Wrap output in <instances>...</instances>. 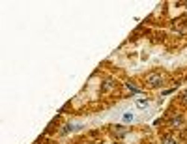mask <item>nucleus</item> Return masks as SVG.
Segmentation results:
<instances>
[{"label":"nucleus","instance_id":"1","mask_svg":"<svg viewBox=\"0 0 187 144\" xmlns=\"http://www.w3.org/2000/svg\"><path fill=\"white\" fill-rule=\"evenodd\" d=\"M146 82H148L150 88H157V86H161V84L165 82V77H163L161 73H150V75L146 77Z\"/></svg>","mask_w":187,"mask_h":144},{"label":"nucleus","instance_id":"8","mask_svg":"<svg viewBox=\"0 0 187 144\" xmlns=\"http://www.w3.org/2000/svg\"><path fill=\"white\" fill-rule=\"evenodd\" d=\"M184 103H187V92L184 94Z\"/></svg>","mask_w":187,"mask_h":144},{"label":"nucleus","instance_id":"6","mask_svg":"<svg viewBox=\"0 0 187 144\" xmlns=\"http://www.w3.org/2000/svg\"><path fill=\"white\" fill-rule=\"evenodd\" d=\"M112 131H114L116 135H125V127H124V126H120V127H118V126H114V127H112Z\"/></svg>","mask_w":187,"mask_h":144},{"label":"nucleus","instance_id":"7","mask_svg":"<svg viewBox=\"0 0 187 144\" xmlns=\"http://www.w3.org/2000/svg\"><path fill=\"white\" fill-rule=\"evenodd\" d=\"M163 144H178V141L172 139V137H165V139H163Z\"/></svg>","mask_w":187,"mask_h":144},{"label":"nucleus","instance_id":"9","mask_svg":"<svg viewBox=\"0 0 187 144\" xmlns=\"http://www.w3.org/2000/svg\"><path fill=\"white\" fill-rule=\"evenodd\" d=\"M185 7H187V2H185Z\"/></svg>","mask_w":187,"mask_h":144},{"label":"nucleus","instance_id":"3","mask_svg":"<svg viewBox=\"0 0 187 144\" xmlns=\"http://www.w3.org/2000/svg\"><path fill=\"white\" fill-rule=\"evenodd\" d=\"M135 122V112L133 111H125L122 114V124H133Z\"/></svg>","mask_w":187,"mask_h":144},{"label":"nucleus","instance_id":"5","mask_svg":"<svg viewBox=\"0 0 187 144\" xmlns=\"http://www.w3.org/2000/svg\"><path fill=\"white\" fill-rule=\"evenodd\" d=\"M114 86H116V82H114L112 79H107V81L103 82V90H105V92H111V90H114Z\"/></svg>","mask_w":187,"mask_h":144},{"label":"nucleus","instance_id":"2","mask_svg":"<svg viewBox=\"0 0 187 144\" xmlns=\"http://www.w3.org/2000/svg\"><path fill=\"white\" fill-rule=\"evenodd\" d=\"M150 107V101L146 99V97H139L137 101H135V109H139V111H144V109H148Z\"/></svg>","mask_w":187,"mask_h":144},{"label":"nucleus","instance_id":"4","mask_svg":"<svg viewBox=\"0 0 187 144\" xmlns=\"http://www.w3.org/2000/svg\"><path fill=\"white\" fill-rule=\"evenodd\" d=\"M170 126L172 127H182L184 126V116H180V114H176V116H172V120H170Z\"/></svg>","mask_w":187,"mask_h":144}]
</instances>
